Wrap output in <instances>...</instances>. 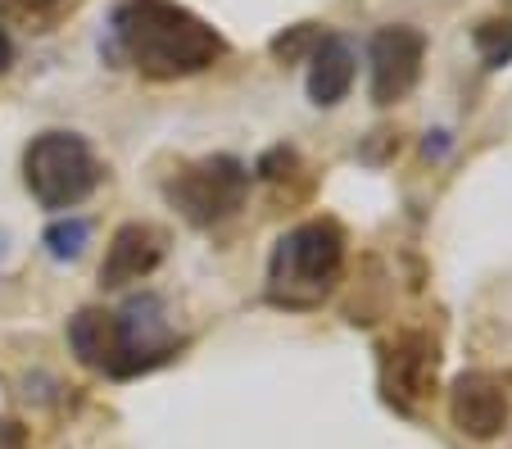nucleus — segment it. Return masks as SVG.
I'll use <instances>...</instances> for the list:
<instances>
[{
	"label": "nucleus",
	"mask_w": 512,
	"mask_h": 449,
	"mask_svg": "<svg viewBox=\"0 0 512 449\" xmlns=\"http://www.w3.org/2000/svg\"><path fill=\"white\" fill-rule=\"evenodd\" d=\"M245 191H250V168L236 155L195 159V164H182L164 182V200L191 227H213L223 218L241 214Z\"/></svg>",
	"instance_id": "obj_4"
},
{
	"label": "nucleus",
	"mask_w": 512,
	"mask_h": 449,
	"mask_svg": "<svg viewBox=\"0 0 512 449\" xmlns=\"http://www.w3.org/2000/svg\"><path fill=\"white\" fill-rule=\"evenodd\" d=\"M114 318H118V372L114 377L150 372L177 354V336H173V327H168L164 300L136 295L123 309H114Z\"/></svg>",
	"instance_id": "obj_5"
},
{
	"label": "nucleus",
	"mask_w": 512,
	"mask_h": 449,
	"mask_svg": "<svg viewBox=\"0 0 512 449\" xmlns=\"http://www.w3.org/2000/svg\"><path fill=\"white\" fill-rule=\"evenodd\" d=\"M10 64H14V37L0 28V73H10Z\"/></svg>",
	"instance_id": "obj_15"
},
{
	"label": "nucleus",
	"mask_w": 512,
	"mask_h": 449,
	"mask_svg": "<svg viewBox=\"0 0 512 449\" xmlns=\"http://www.w3.org/2000/svg\"><path fill=\"white\" fill-rule=\"evenodd\" d=\"M91 241V223L87 218H59V223L46 227V236H41V245H46L50 259H59V264H73L82 250H87Z\"/></svg>",
	"instance_id": "obj_12"
},
{
	"label": "nucleus",
	"mask_w": 512,
	"mask_h": 449,
	"mask_svg": "<svg viewBox=\"0 0 512 449\" xmlns=\"http://www.w3.org/2000/svg\"><path fill=\"white\" fill-rule=\"evenodd\" d=\"M508 413V377H499V372H463L449 386V418L463 436L494 440L508 427Z\"/></svg>",
	"instance_id": "obj_8"
},
{
	"label": "nucleus",
	"mask_w": 512,
	"mask_h": 449,
	"mask_svg": "<svg viewBox=\"0 0 512 449\" xmlns=\"http://www.w3.org/2000/svg\"><path fill=\"white\" fill-rule=\"evenodd\" d=\"M318 41H322V37H318V23H300V28L290 32V37H277V41H272V55L286 59V64H295V59H300L309 46H318Z\"/></svg>",
	"instance_id": "obj_14"
},
{
	"label": "nucleus",
	"mask_w": 512,
	"mask_h": 449,
	"mask_svg": "<svg viewBox=\"0 0 512 449\" xmlns=\"http://www.w3.org/2000/svg\"><path fill=\"white\" fill-rule=\"evenodd\" d=\"M345 227L336 218H309L290 227L268 259V300L281 309H313L345 277Z\"/></svg>",
	"instance_id": "obj_2"
},
{
	"label": "nucleus",
	"mask_w": 512,
	"mask_h": 449,
	"mask_svg": "<svg viewBox=\"0 0 512 449\" xmlns=\"http://www.w3.org/2000/svg\"><path fill=\"white\" fill-rule=\"evenodd\" d=\"M23 10H32V14H41V10H55L59 0H19Z\"/></svg>",
	"instance_id": "obj_16"
},
{
	"label": "nucleus",
	"mask_w": 512,
	"mask_h": 449,
	"mask_svg": "<svg viewBox=\"0 0 512 449\" xmlns=\"http://www.w3.org/2000/svg\"><path fill=\"white\" fill-rule=\"evenodd\" d=\"M368 64H372V100L377 105H395L422 78L426 37L417 28H408V23H390V28H381L372 37Z\"/></svg>",
	"instance_id": "obj_7"
},
{
	"label": "nucleus",
	"mask_w": 512,
	"mask_h": 449,
	"mask_svg": "<svg viewBox=\"0 0 512 449\" xmlns=\"http://www.w3.org/2000/svg\"><path fill=\"white\" fill-rule=\"evenodd\" d=\"M354 87V50L345 37H322L309 55V100L322 109L340 105Z\"/></svg>",
	"instance_id": "obj_10"
},
{
	"label": "nucleus",
	"mask_w": 512,
	"mask_h": 449,
	"mask_svg": "<svg viewBox=\"0 0 512 449\" xmlns=\"http://www.w3.org/2000/svg\"><path fill=\"white\" fill-rule=\"evenodd\" d=\"M68 345L78 354L82 368L91 372H118V318L114 309H82L68 323Z\"/></svg>",
	"instance_id": "obj_11"
},
{
	"label": "nucleus",
	"mask_w": 512,
	"mask_h": 449,
	"mask_svg": "<svg viewBox=\"0 0 512 449\" xmlns=\"http://www.w3.org/2000/svg\"><path fill=\"white\" fill-rule=\"evenodd\" d=\"M476 50H481L485 69H503V64H512V19H490L481 23V28L472 32Z\"/></svg>",
	"instance_id": "obj_13"
},
{
	"label": "nucleus",
	"mask_w": 512,
	"mask_h": 449,
	"mask_svg": "<svg viewBox=\"0 0 512 449\" xmlns=\"http://www.w3.org/2000/svg\"><path fill=\"white\" fill-rule=\"evenodd\" d=\"M100 159L78 132H41L23 150V182L41 209H78L100 186Z\"/></svg>",
	"instance_id": "obj_3"
},
{
	"label": "nucleus",
	"mask_w": 512,
	"mask_h": 449,
	"mask_svg": "<svg viewBox=\"0 0 512 449\" xmlns=\"http://www.w3.org/2000/svg\"><path fill=\"white\" fill-rule=\"evenodd\" d=\"M109 55L127 59L141 78L173 82L213 69L227 41L173 0H118L109 14Z\"/></svg>",
	"instance_id": "obj_1"
},
{
	"label": "nucleus",
	"mask_w": 512,
	"mask_h": 449,
	"mask_svg": "<svg viewBox=\"0 0 512 449\" xmlns=\"http://www.w3.org/2000/svg\"><path fill=\"white\" fill-rule=\"evenodd\" d=\"M164 250H168V236L150 223H123L114 232L105 250V264H100V286L118 291V286H132L141 277H150L159 264H164Z\"/></svg>",
	"instance_id": "obj_9"
},
{
	"label": "nucleus",
	"mask_w": 512,
	"mask_h": 449,
	"mask_svg": "<svg viewBox=\"0 0 512 449\" xmlns=\"http://www.w3.org/2000/svg\"><path fill=\"white\" fill-rule=\"evenodd\" d=\"M440 372V345L431 332H404L381 350V391L395 409H417Z\"/></svg>",
	"instance_id": "obj_6"
}]
</instances>
